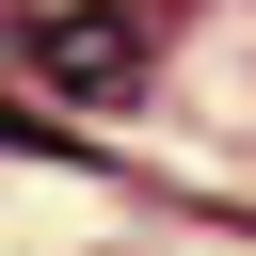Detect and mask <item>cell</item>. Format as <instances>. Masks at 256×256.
Instances as JSON below:
<instances>
[{"mask_svg": "<svg viewBox=\"0 0 256 256\" xmlns=\"http://www.w3.org/2000/svg\"><path fill=\"white\" fill-rule=\"evenodd\" d=\"M144 16L128 0H16V96H64V112H128L144 96Z\"/></svg>", "mask_w": 256, "mask_h": 256, "instance_id": "6da1fadb", "label": "cell"}]
</instances>
